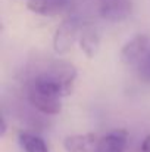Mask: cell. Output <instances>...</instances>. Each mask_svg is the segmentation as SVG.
I'll return each instance as SVG.
<instances>
[{
    "instance_id": "5b68a950",
    "label": "cell",
    "mask_w": 150,
    "mask_h": 152,
    "mask_svg": "<svg viewBox=\"0 0 150 152\" xmlns=\"http://www.w3.org/2000/svg\"><path fill=\"white\" fill-rule=\"evenodd\" d=\"M28 99L37 111L47 114V115H56L62 109V103H60L59 98H53L50 95H46L31 86H28Z\"/></svg>"
},
{
    "instance_id": "30bf717a",
    "label": "cell",
    "mask_w": 150,
    "mask_h": 152,
    "mask_svg": "<svg viewBox=\"0 0 150 152\" xmlns=\"http://www.w3.org/2000/svg\"><path fill=\"white\" fill-rule=\"evenodd\" d=\"M140 152H150V134H147L143 139L141 146H140Z\"/></svg>"
},
{
    "instance_id": "8992f818",
    "label": "cell",
    "mask_w": 150,
    "mask_h": 152,
    "mask_svg": "<svg viewBox=\"0 0 150 152\" xmlns=\"http://www.w3.org/2000/svg\"><path fill=\"white\" fill-rule=\"evenodd\" d=\"M128 145V132L115 129L107 132L99 140V152H125Z\"/></svg>"
},
{
    "instance_id": "277c9868",
    "label": "cell",
    "mask_w": 150,
    "mask_h": 152,
    "mask_svg": "<svg viewBox=\"0 0 150 152\" xmlns=\"http://www.w3.org/2000/svg\"><path fill=\"white\" fill-rule=\"evenodd\" d=\"M99 140L94 133L72 134L65 137L63 148L66 152H99Z\"/></svg>"
},
{
    "instance_id": "8fae6325",
    "label": "cell",
    "mask_w": 150,
    "mask_h": 152,
    "mask_svg": "<svg viewBox=\"0 0 150 152\" xmlns=\"http://www.w3.org/2000/svg\"><path fill=\"white\" fill-rule=\"evenodd\" d=\"M0 133L1 134L6 133V123H4V120H1V130H0Z\"/></svg>"
},
{
    "instance_id": "3957f363",
    "label": "cell",
    "mask_w": 150,
    "mask_h": 152,
    "mask_svg": "<svg viewBox=\"0 0 150 152\" xmlns=\"http://www.w3.org/2000/svg\"><path fill=\"white\" fill-rule=\"evenodd\" d=\"M100 16L110 22H121L130 18L133 12L131 0H106L99 9Z\"/></svg>"
},
{
    "instance_id": "7a4b0ae2",
    "label": "cell",
    "mask_w": 150,
    "mask_h": 152,
    "mask_svg": "<svg viewBox=\"0 0 150 152\" xmlns=\"http://www.w3.org/2000/svg\"><path fill=\"white\" fill-rule=\"evenodd\" d=\"M149 45H150V40L147 36H144V34L134 36L131 40H128L122 46L121 53H119L121 62L124 65H128V66L140 65L141 61H144L147 58Z\"/></svg>"
},
{
    "instance_id": "52a82bcc",
    "label": "cell",
    "mask_w": 150,
    "mask_h": 152,
    "mask_svg": "<svg viewBox=\"0 0 150 152\" xmlns=\"http://www.w3.org/2000/svg\"><path fill=\"white\" fill-rule=\"evenodd\" d=\"M69 3L71 0H30L27 6L33 13L41 16H53L63 12L69 6Z\"/></svg>"
},
{
    "instance_id": "ba28073f",
    "label": "cell",
    "mask_w": 150,
    "mask_h": 152,
    "mask_svg": "<svg viewBox=\"0 0 150 152\" xmlns=\"http://www.w3.org/2000/svg\"><path fill=\"white\" fill-rule=\"evenodd\" d=\"M80 48L87 58H94L100 48V37L96 30L93 28H83L80 36Z\"/></svg>"
},
{
    "instance_id": "6da1fadb",
    "label": "cell",
    "mask_w": 150,
    "mask_h": 152,
    "mask_svg": "<svg viewBox=\"0 0 150 152\" xmlns=\"http://www.w3.org/2000/svg\"><path fill=\"white\" fill-rule=\"evenodd\" d=\"M81 24L77 16H71L65 19L56 30L53 36V49L57 55H63L72 49L77 40L81 36Z\"/></svg>"
},
{
    "instance_id": "9c48e42d",
    "label": "cell",
    "mask_w": 150,
    "mask_h": 152,
    "mask_svg": "<svg viewBox=\"0 0 150 152\" xmlns=\"http://www.w3.org/2000/svg\"><path fill=\"white\" fill-rule=\"evenodd\" d=\"M18 142L25 152H49V146L43 137L33 134V133H28V132L19 133Z\"/></svg>"
}]
</instances>
